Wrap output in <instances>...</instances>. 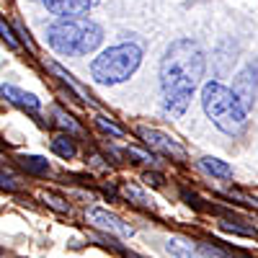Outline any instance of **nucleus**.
<instances>
[{
  "instance_id": "obj_1",
  "label": "nucleus",
  "mask_w": 258,
  "mask_h": 258,
  "mask_svg": "<svg viewBox=\"0 0 258 258\" xmlns=\"http://www.w3.org/2000/svg\"><path fill=\"white\" fill-rule=\"evenodd\" d=\"M207 59L194 39L170 41L160 59V91L165 93H191L204 78Z\"/></svg>"
},
{
  "instance_id": "obj_2",
  "label": "nucleus",
  "mask_w": 258,
  "mask_h": 258,
  "mask_svg": "<svg viewBox=\"0 0 258 258\" xmlns=\"http://www.w3.org/2000/svg\"><path fill=\"white\" fill-rule=\"evenodd\" d=\"M202 109L207 119L220 129V132L238 137L245 124H248V111L243 109V103L235 98V93L220 80H209L202 88Z\"/></svg>"
},
{
  "instance_id": "obj_3",
  "label": "nucleus",
  "mask_w": 258,
  "mask_h": 258,
  "mask_svg": "<svg viewBox=\"0 0 258 258\" xmlns=\"http://www.w3.org/2000/svg\"><path fill=\"white\" fill-rule=\"evenodd\" d=\"M142 64V47L135 41H124L103 49L91 62V78L98 85H119L129 80Z\"/></svg>"
},
{
  "instance_id": "obj_4",
  "label": "nucleus",
  "mask_w": 258,
  "mask_h": 258,
  "mask_svg": "<svg viewBox=\"0 0 258 258\" xmlns=\"http://www.w3.org/2000/svg\"><path fill=\"white\" fill-rule=\"evenodd\" d=\"M83 36V21L78 18H59L47 29V44L59 57H75Z\"/></svg>"
},
{
  "instance_id": "obj_5",
  "label": "nucleus",
  "mask_w": 258,
  "mask_h": 258,
  "mask_svg": "<svg viewBox=\"0 0 258 258\" xmlns=\"http://www.w3.org/2000/svg\"><path fill=\"white\" fill-rule=\"evenodd\" d=\"M137 135H140L142 142L150 147V153H160V155H165V158H170V160H178V163L186 160V147H183L178 140H173L170 135L160 132V129L140 126Z\"/></svg>"
},
{
  "instance_id": "obj_6",
  "label": "nucleus",
  "mask_w": 258,
  "mask_h": 258,
  "mask_svg": "<svg viewBox=\"0 0 258 258\" xmlns=\"http://www.w3.org/2000/svg\"><path fill=\"white\" fill-rule=\"evenodd\" d=\"M85 220H88L93 227H98L103 235H111V238H132L135 227L124 222L119 214L109 212V209H101V207H91L85 212Z\"/></svg>"
},
{
  "instance_id": "obj_7",
  "label": "nucleus",
  "mask_w": 258,
  "mask_h": 258,
  "mask_svg": "<svg viewBox=\"0 0 258 258\" xmlns=\"http://www.w3.org/2000/svg\"><path fill=\"white\" fill-rule=\"evenodd\" d=\"M165 253H170L173 258H225L217 248H212L207 243H197L188 238H168L165 240Z\"/></svg>"
},
{
  "instance_id": "obj_8",
  "label": "nucleus",
  "mask_w": 258,
  "mask_h": 258,
  "mask_svg": "<svg viewBox=\"0 0 258 258\" xmlns=\"http://www.w3.org/2000/svg\"><path fill=\"white\" fill-rule=\"evenodd\" d=\"M235 98H238L243 103V109H253V103H255V93H258V68H253V64H245V68L235 75L232 80V88Z\"/></svg>"
},
{
  "instance_id": "obj_9",
  "label": "nucleus",
  "mask_w": 258,
  "mask_h": 258,
  "mask_svg": "<svg viewBox=\"0 0 258 258\" xmlns=\"http://www.w3.org/2000/svg\"><path fill=\"white\" fill-rule=\"evenodd\" d=\"M41 3H44V8L52 16L78 18V16H85L88 11H93L98 6V0H41Z\"/></svg>"
},
{
  "instance_id": "obj_10",
  "label": "nucleus",
  "mask_w": 258,
  "mask_h": 258,
  "mask_svg": "<svg viewBox=\"0 0 258 258\" xmlns=\"http://www.w3.org/2000/svg\"><path fill=\"white\" fill-rule=\"evenodd\" d=\"M0 96H3L8 103L18 106V109L29 111V114H36V111L41 109V101H39L34 93L21 91V88H16V85H11V83H3V85H0Z\"/></svg>"
},
{
  "instance_id": "obj_11",
  "label": "nucleus",
  "mask_w": 258,
  "mask_h": 258,
  "mask_svg": "<svg viewBox=\"0 0 258 258\" xmlns=\"http://www.w3.org/2000/svg\"><path fill=\"white\" fill-rule=\"evenodd\" d=\"M103 41V29L96 24V21H83V36H80V47L78 54H91L101 47Z\"/></svg>"
},
{
  "instance_id": "obj_12",
  "label": "nucleus",
  "mask_w": 258,
  "mask_h": 258,
  "mask_svg": "<svg viewBox=\"0 0 258 258\" xmlns=\"http://www.w3.org/2000/svg\"><path fill=\"white\" fill-rule=\"evenodd\" d=\"M191 103V93H165L163 96V109L173 116H183Z\"/></svg>"
},
{
  "instance_id": "obj_13",
  "label": "nucleus",
  "mask_w": 258,
  "mask_h": 258,
  "mask_svg": "<svg viewBox=\"0 0 258 258\" xmlns=\"http://www.w3.org/2000/svg\"><path fill=\"white\" fill-rule=\"evenodd\" d=\"M199 165H202V170L204 173H209V176H214V178H232V168L225 163V160H220V158H202L199 160Z\"/></svg>"
},
{
  "instance_id": "obj_14",
  "label": "nucleus",
  "mask_w": 258,
  "mask_h": 258,
  "mask_svg": "<svg viewBox=\"0 0 258 258\" xmlns=\"http://www.w3.org/2000/svg\"><path fill=\"white\" fill-rule=\"evenodd\" d=\"M52 153L59 155L62 160H73L75 153H78V145H75V140L70 135H57L52 140Z\"/></svg>"
},
{
  "instance_id": "obj_15",
  "label": "nucleus",
  "mask_w": 258,
  "mask_h": 258,
  "mask_svg": "<svg viewBox=\"0 0 258 258\" xmlns=\"http://www.w3.org/2000/svg\"><path fill=\"white\" fill-rule=\"evenodd\" d=\"M49 70H52L54 75H59L64 83H68V85H70V91H73V93H75L80 101H85V103H93V101H91V96H88V93H85V91L80 88V83H75V78H73L68 70H64L62 64H57V62H49Z\"/></svg>"
},
{
  "instance_id": "obj_16",
  "label": "nucleus",
  "mask_w": 258,
  "mask_h": 258,
  "mask_svg": "<svg viewBox=\"0 0 258 258\" xmlns=\"http://www.w3.org/2000/svg\"><path fill=\"white\" fill-rule=\"evenodd\" d=\"M18 163H21V168H26L34 176H47L49 173V160H44L41 155H21Z\"/></svg>"
},
{
  "instance_id": "obj_17",
  "label": "nucleus",
  "mask_w": 258,
  "mask_h": 258,
  "mask_svg": "<svg viewBox=\"0 0 258 258\" xmlns=\"http://www.w3.org/2000/svg\"><path fill=\"white\" fill-rule=\"evenodd\" d=\"M96 126L101 129V132H106L109 137H114V140H124V137H126V129H124L121 124H116L111 116L98 114V116H96Z\"/></svg>"
},
{
  "instance_id": "obj_18",
  "label": "nucleus",
  "mask_w": 258,
  "mask_h": 258,
  "mask_svg": "<svg viewBox=\"0 0 258 258\" xmlns=\"http://www.w3.org/2000/svg\"><path fill=\"white\" fill-rule=\"evenodd\" d=\"M54 116H57V124L62 126V129H68V135L73 137V135H80L83 129H80V124L70 116V114H64L62 109H54Z\"/></svg>"
},
{
  "instance_id": "obj_19",
  "label": "nucleus",
  "mask_w": 258,
  "mask_h": 258,
  "mask_svg": "<svg viewBox=\"0 0 258 258\" xmlns=\"http://www.w3.org/2000/svg\"><path fill=\"white\" fill-rule=\"evenodd\" d=\"M124 197L129 199V202H135V204H140V207H150V199H147V194L140 188V186H135V183H124Z\"/></svg>"
},
{
  "instance_id": "obj_20",
  "label": "nucleus",
  "mask_w": 258,
  "mask_h": 258,
  "mask_svg": "<svg viewBox=\"0 0 258 258\" xmlns=\"http://www.w3.org/2000/svg\"><path fill=\"white\" fill-rule=\"evenodd\" d=\"M126 155L135 158V163H142V165H153L155 163V155L147 153V150H140V147H126Z\"/></svg>"
},
{
  "instance_id": "obj_21",
  "label": "nucleus",
  "mask_w": 258,
  "mask_h": 258,
  "mask_svg": "<svg viewBox=\"0 0 258 258\" xmlns=\"http://www.w3.org/2000/svg\"><path fill=\"white\" fill-rule=\"evenodd\" d=\"M41 199H44V202H47L54 212H59V214H68V212H70V204H64L57 194H52V191H44V194H41Z\"/></svg>"
},
{
  "instance_id": "obj_22",
  "label": "nucleus",
  "mask_w": 258,
  "mask_h": 258,
  "mask_svg": "<svg viewBox=\"0 0 258 258\" xmlns=\"http://www.w3.org/2000/svg\"><path fill=\"white\" fill-rule=\"evenodd\" d=\"M220 230H225V232H235V235H245V238L255 235V230H253V227H243V225L232 222V220H222V222H220Z\"/></svg>"
},
{
  "instance_id": "obj_23",
  "label": "nucleus",
  "mask_w": 258,
  "mask_h": 258,
  "mask_svg": "<svg viewBox=\"0 0 258 258\" xmlns=\"http://www.w3.org/2000/svg\"><path fill=\"white\" fill-rule=\"evenodd\" d=\"M0 39H3L6 41V44L11 47V49H16L18 47V39H16V31L6 24V18L3 16H0Z\"/></svg>"
},
{
  "instance_id": "obj_24",
  "label": "nucleus",
  "mask_w": 258,
  "mask_h": 258,
  "mask_svg": "<svg viewBox=\"0 0 258 258\" xmlns=\"http://www.w3.org/2000/svg\"><path fill=\"white\" fill-rule=\"evenodd\" d=\"M0 188H6V191H18V183H16L13 176H8V173H3V170H0Z\"/></svg>"
},
{
  "instance_id": "obj_25",
  "label": "nucleus",
  "mask_w": 258,
  "mask_h": 258,
  "mask_svg": "<svg viewBox=\"0 0 258 258\" xmlns=\"http://www.w3.org/2000/svg\"><path fill=\"white\" fill-rule=\"evenodd\" d=\"M16 31H18V36H21V39H24V41H26V47H29V49H34V41H31V36H29V31H26L24 26H21V24L16 26Z\"/></svg>"
},
{
  "instance_id": "obj_26",
  "label": "nucleus",
  "mask_w": 258,
  "mask_h": 258,
  "mask_svg": "<svg viewBox=\"0 0 258 258\" xmlns=\"http://www.w3.org/2000/svg\"><path fill=\"white\" fill-rule=\"evenodd\" d=\"M145 181H147V183H153V186H160V183H163V176H160V173H147Z\"/></svg>"
}]
</instances>
